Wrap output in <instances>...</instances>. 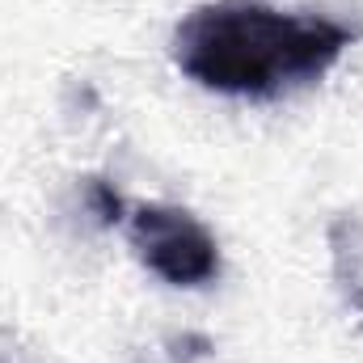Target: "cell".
<instances>
[{"label": "cell", "instance_id": "obj_1", "mask_svg": "<svg viewBox=\"0 0 363 363\" xmlns=\"http://www.w3.org/2000/svg\"><path fill=\"white\" fill-rule=\"evenodd\" d=\"M359 30L283 13L258 0H216L190 9L174 30V64L182 77L228 97H274L325 77Z\"/></svg>", "mask_w": 363, "mask_h": 363}, {"label": "cell", "instance_id": "obj_2", "mask_svg": "<svg viewBox=\"0 0 363 363\" xmlns=\"http://www.w3.org/2000/svg\"><path fill=\"white\" fill-rule=\"evenodd\" d=\"M135 258L169 287H203L220 274V245L211 228L174 203H140L127 216Z\"/></svg>", "mask_w": 363, "mask_h": 363}, {"label": "cell", "instance_id": "obj_3", "mask_svg": "<svg viewBox=\"0 0 363 363\" xmlns=\"http://www.w3.org/2000/svg\"><path fill=\"white\" fill-rule=\"evenodd\" d=\"M325 241H330V267L342 291V304L363 317V216L359 211L334 216L325 228Z\"/></svg>", "mask_w": 363, "mask_h": 363}, {"label": "cell", "instance_id": "obj_4", "mask_svg": "<svg viewBox=\"0 0 363 363\" xmlns=\"http://www.w3.org/2000/svg\"><path fill=\"white\" fill-rule=\"evenodd\" d=\"M85 194H89V203H93V211H97L101 224H118V220H123V199L110 190V182L89 178L85 182Z\"/></svg>", "mask_w": 363, "mask_h": 363}]
</instances>
